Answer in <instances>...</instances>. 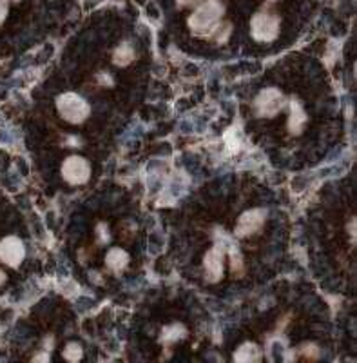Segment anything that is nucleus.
I'll use <instances>...</instances> for the list:
<instances>
[{
  "label": "nucleus",
  "mask_w": 357,
  "mask_h": 363,
  "mask_svg": "<svg viewBox=\"0 0 357 363\" xmlns=\"http://www.w3.org/2000/svg\"><path fill=\"white\" fill-rule=\"evenodd\" d=\"M225 8L220 0H201L187 21L191 33L201 38H212L222 26Z\"/></svg>",
  "instance_id": "f257e3e1"
},
{
  "label": "nucleus",
  "mask_w": 357,
  "mask_h": 363,
  "mask_svg": "<svg viewBox=\"0 0 357 363\" xmlns=\"http://www.w3.org/2000/svg\"><path fill=\"white\" fill-rule=\"evenodd\" d=\"M57 109L58 115L71 124H82L91 113L89 104L76 93H62L57 99Z\"/></svg>",
  "instance_id": "f03ea898"
},
{
  "label": "nucleus",
  "mask_w": 357,
  "mask_h": 363,
  "mask_svg": "<svg viewBox=\"0 0 357 363\" xmlns=\"http://www.w3.org/2000/svg\"><path fill=\"white\" fill-rule=\"evenodd\" d=\"M251 35L254 40L268 44L274 42L279 35V17L268 9H261L252 17Z\"/></svg>",
  "instance_id": "7ed1b4c3"
},
{
  "label": "nucleus",
  "mask_w": 357,
  "mask_h": 363,
  "mask_svg": "<svg viewBox=\"0 0 357 363\" xmlns=\"http://www.w3.org/2000/svg\"><path fill=\"white\" fill-rule=\"evenodd\" d=\"M285 104H287V99H285L281 91L276 89V87H267L256 96L254 108L259 116L271 118V116H276L285 108Z\"/></svg>",
  "instance_id": "20e7f679"
},
{
  "label": "nucleus",
  "mask_w": 357,
  "mask_h": 363,
  "mask_svg": "<svg viewBox=\"0 0 357 363\" xmlns=\"http://www.w3.org/2000/svg\"><path fill=\"white\" fill-rule=\"evenodd\" d=\"M62 177L71 186H82L91 177L89 162L82 157H67L62 164Z\"/></svg>",
  "instance_id": "39448f33"
},
{
  "label": "nucleus",
  "mask_w": 357,
  "mask_h": 363,
  "mask_svg": "<svg viewBox=\"0 0 357 363\" xmlns=\"http://www.w3.org/2000/svg\"><path fill=\"white\" fill-rule=\"evenodd\" d=\"M26 256V247L17 236H6L0 240V262L9 267H18Z\"/></svg>",
  "instance_id": "423d86ee"
},
{
  "label": "nucleus",
  "mask_w": 357,
  "mask_h": 363,
  "mask_svg": "<svg viewBox=\"0 0 357 363\" xmlns=\"http://www.w3.org/2000/svg\"><path fill=\"white\" fill-rule=\"evenodd\" d=\"M265 223V211L263 209H251L243 213L239 216L238 223H236L234 235L238 238H246V236H252L259 231Z\"/></svg>",
  "instance_id": "0eeeda50"
},
{
  "label": "nucleus",
  "mask_w": 357,
  "mask_h": 363,
  "mask_svg": "<svg viewBox=\"0 0 357 363\" xmlns=\"http://www.w3.org/2000/svg\"><path fill=\"white\" fill-rule=\"evenodd\" d=\"M223 260H225V251L223 245H214L209 252L205 255L203 260V267H205V277L209 281H218L223 277Z\"/></svg>",
  "instance_id": "6e6552de"
},
{
  "label": "nucleus",
  "mask_w": 357,
  "mask_h": 363,
  "mask_svg": "<svg viewBox=\"0 0 357 363\" xmlns=\"http://www.w3.org/2000/svg\"><path fill=\"white\" fill-rule=\"evenodd\" d=\"M106 264H107V267L111 269L113 272H122L123 269L128 267L129 255L125 251H123V249L113 247L111 251L107 252Z\"/></svg>",
  "instance_id": "1a4fd4ad"
},
{
  "label": "nucleus",
  "mask_w": 357,
  "mask_h": 363,
  "mask_svg": "<svg viewBox=\"0 0 357 363\" xmlns=\"http://www.w3.org/2000/svg\"><path fill=\"white\" fill-rule=\"evenodd\" d=\"M234 359L242 363L259 362L261 359V351H259V347L254 345V343H243L238 351L234 352Z\"/></svg>",
  "instance_id": "9d476101"
},
{
  "label": "nucleus",
  "mask_w": 357,
  "mask_h": 363,
  "mask_svg": "<svg viewBox=\"0 0 357 363\" xmlns=\"http://www.w3.org/2000/svg\"><path fill=\"white\" fill-rule=\"evenodd\" d=\"M305 125V111L298 102H292L290 120H288V129L294 133H300Z\"/></svg>",
  "instance_id": "9b49d317"
},
{
  "label": "nucleus",
  "mask_w": 357,
  "mask_h": 363,
  "mask_svg": "<svg viewBox=\"0 0 357 363\" xmlns=\"http://www.w3.org/2000/svg\"><path fill=\"white\" fill-rule=\"evenodd\" d=\"M132 50L129 48L128 44H122L118 48V50L115 51V64L116 66H128V64H131L132 60Z\"/></svg>",
  "instance_id": "f8f14e48"
},
{
  "label": "nucleus",
  "mask_w": 357,
  "mask_h": 363,
  "mask_svg": "<svg viewBox=\"0 0 357 363\" xmlns=\"http://www.w3.org/2000/svg\"><path fill=\"white\" fill-rule=\"evenodd\" d=\"M82 347L79 345V343H69V345L64 349V356H66V359H69V362H79L80 358H82Z\"/></svg>",
  "instance_id": "ddd939ff"
},
{
  "label": "nucleus",
  "mask_w": 357,
  "mask_h": 363,
  "mask_svg": "<svg viewBox=\"0 0 357 363\" xmlns=\"http://www.w3.org/2000/svg\"><path fill=\"white\" fill-rule=\"evenodd\" d=\"M230 269H232V272H236V274H243V269H245L242 255H239L236 249H230Z\"/></svg>",
  "instance_id": "4468645a"
},
{
  "label": "nucleus",
  "mask_w": 357,
  "mask_h": 363,
  "mask_svg": "<svg viewBox=\"0 0 357 363\" xmlns=\"http://www.w3.org/2000/svg\"><path fill=\"white\" fill-rule=\"evenodd\" d=\"M8 0H0V24L6 21V17H8Z\"/></svg>",
  "instance_id": "2eb2a0df"
},
{
  "label": "nucleus",
  "mask_w": 357,
  "mask_h": 363,
  "mask_svg": "<svg viewBox=\"0 0 357 363\" xmlns=\"http://www.w3.org/2000/svg\"><path fill=\"white\" fill-rule=\"evenodd\" d=\"M198 0H178V4L180 6H193V4H196Z\"/></svg>",
  "instance_id": "dca6fc26"
},
{
  "label": "nucleus",
  "mask_w": 357,
  "mask_h": 363,
  "mask_svg": "<svg viewBox=\"0 0 357 363\" xmlns=\"http://www.w3.org/2000/svg\"><path fill=\"white\" fill-rule=\"evenodd\" d=\"M4 281H6V272L2 271V269H0V285L4 284Z\"/></svg>",
  "instance_id": "f3484780"
}]
</instances>
